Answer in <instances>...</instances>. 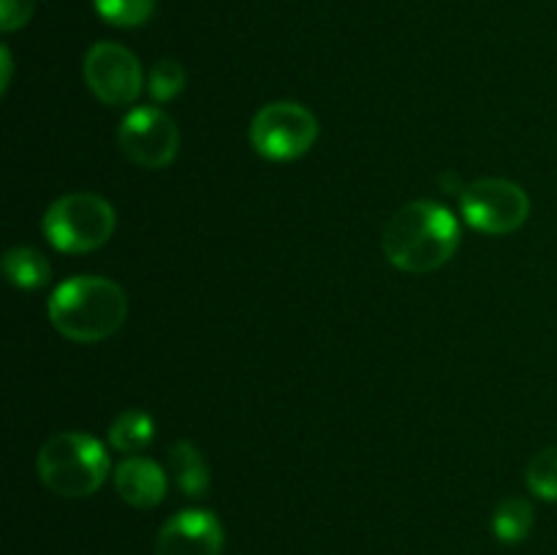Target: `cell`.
I'll use <instances>...</instances> for the list:
<instances>
[{
  "label": "cell",
  "mask_w": 557,
  "mask_h": 555,
  "mask_svg": "<svg viewBox=\"0 0 557 555\" xmlns=\"http://www.w3.org/2000/svg\"><path fill=\"white\" fill-rule=\"evenodd\" d=\"M460 245V223L435 201H411L392 215L384 232V254L397 270L428 275L441 270Z\"/></svg>",
  "instance_id": "6da1fadb"
},
{
  "label": "cell",
  "mask_w": 557,
  "mask_h": 555,
  "mask_svg": "<svg viewBox=\"0 0 557 555\" xmlns=\"http://www.w3.org/2000/svg\"><path fill=\"white\" fill-rule=\"evenodd\" d=\"M49 321L74 343H98L112 337L128 316V297L120 283L101 275H76L60 283L49 297Z\"/></svg>",
  "instance_id": "7a4b0ae2"
},
{
  "label": "cell",
  "mask_w": 557,
  "mask_h": 555,
  "mask_svg": "<svg viewBox=\"0 0 557 555\" xmlns=\"http://www.w3.org/2000/svg\"><path fill=\"white\" fill-rule=\"evenodd\" d=\"M36 471L44 488L63 498H87L109 477V455L98 439L76 430L54 433L44 441L36 457Z\"/></svg>",
  "instance_id": "3957f363"
},
{
  "label": "cell",
  "mask_w": 557,
  "mask_h": 555,
  "mask_svg": "<svg viewBox=\"0 0 557 555\" xmlns=\"http://www.w3.org/2000/svg\"><path fill=\"white\" fill-rule=\"evenodd\" d=\"M41 226L54 250L90 254L112 239L117 215L103 196L90 194V190H74L49 205Z\"/></svg>",
  "instance_id": "277c9868"
},
{
  "label": "cell",
  "mask_w": 557,
  "mask_h": 555,
  "mask_svg": "<svg viewBox=\"0 0 557 555\" xmlns=\"http://www.w3.org/2000/svg\"><path fill=\"white\" fill-rule=\"evenodd\" d=\"M319 139V120L294 101L267 103L250 120V145L267 161H297Z\"/></svg>",
  "instance_id": "5b68a950"
},
{
  "label": "cell",
  "mask_w": 557,
  "mask_h": 555,
  "mask_svg": "<svg viewBox=\"0 0 557 555\" xmlns=\"http://www.w3.org/2000/svg\"><path fill=\"white\" fill-rule=\"evenodd\" d=\"M466 221L484 234H511L531 215V199L511 180L484 177L460 190Z\"/></svg>",
  "instance_id": "8992f818"
},
{
  "label": "cell",
  "mask_w": 557,
  "mask_h": 555,
  "mask_svg": "<svg viewBox=\"0 0 557 555\" xmlns=\"http://www.w3.org/2000/svg\"><path fill=\"white\" fill-rule=\"evenodd\" d=\"M82 74L92 96L107 107H128L139 98L145 85L136 54L114 41H98L96 47L87 49Z\"/></svg>",
  "instance_id": "52a82bcc"
},
{
  "label": "cell",
  "mask_w": 557,
  "mask_h": 555,
  "mask_svg": "<svg viewBox=\"0 0 557 555\" xmlns=\"http://www.w3.org/2000/svg\"><path fill=\"white\" fill-rule=\"evenodd\" d=\"M120 147L136 166L163 169L177 158L180 131L163 109H131L120 125Z\"/></svg>",
  "instance_id": "ba28073f"
},
{
  "label": "cell",
  "mask_w": 557,
  "mask_h": 555,
  "mask_svg": "<svg viewBox=\"0 0 557 555\" xmlns=\"http://www.w3.org/2000/svg\"><path fill=\"white\" fill-rule=\"evenodd\" d=\"M156 555H221L223 526L212 511L185 509L169 517L156 536Z\"/></svg>",
  "instance_id": "9c48e42d"
},
{
  "label": "cell",
  "mask_w": 557,
  "mask_h": 555,
  "mask_svg": "<svg viewBox=\"0 0 557 555\" xmlns=\"http://www.w3.org/2000/svg\"><path fill=\"white\" fill-rule=\"evenodd\" d=\"M114 490L125 504L136 509H152L166 498V471L150 457L131 455L114 471Z\"/></svg>",
  "instance_id": "30bf717a"
},
{
  "label": "cell",
  "mask_w": 557,
  "mask_h": 555,
  "mask_svg": "<svg viewBox=\"0 0 557 555\" xmlns=\"http://www.w3.org/2000/svg\"><path fill=\"white\" fill-rule=\"evenodd\" d=\"M169 471H172L174 484L183 490L188 498H205L210 493V466L199 446L190 441H177L169 446Z\"/></svg>",
  "instance_id": "8fae6325"
},
{
  "label": "cell",
  "mask_w": 557,
  "mask_h": 555,
  "mask_svg": "<svg viewBox=\"0 0 557 555\" xmlns=\"http://www.w3.org/2000/svg\"><path fill=\"white\" fill-rule=\"evenodd\" d=\"M3 272L11 286L22 288V292L47 286L49 278H52V267H49L47 256L41 250L30 248V245H16V248L5 250Z\"/></svg>",
  "instance_id": "7c38bea8"
},
{
  "label": "cell",
  "mask_w": 557,
  "mask_h": 555,
  "mask_svg": "<svg viewBox=\"0 0 557 555\" xmlns=\"http://www.w3.org/2000/svg\"><path fill=\"white\" fill-rule=\"evenodd\" d=\"M152 435H156V422H152L150 414L141 411V408H128L109 428V444L117 452L134 455L150 444Z\"/></svg>",
  "instance_id": "4fadbf2b"
},
{
  "label": "cell",
  "mask_w": 557,
  "mask_h": 555,
  "mask_svg": "<svg viewBox=\"0 0 557 555\" xmlns=\"http://www.w3.org/2000/svg\"><path fill=\"white\" fill-rule=\"evenodd\" d=\"M533 528V506L525 498H506L493 515V533L506 544L528 539Z\"/></svg>",
  "instance_id": "5bb4252c"
},
{
  "label": "cell",
  "mask_w": 557,
  "mask_h": 555,
  "mask_svg": "<svg viewBox=\"0 0 557 555\" xmlns=\"http://www.w3.org/2000/svg\"><path fill=\"white\" fill-rule=\"evenodd\" d=\"M96 11L114 27H139L156 11V0H96Z\"/></svg>",
  "instance_id": "9a60e30c"
},
{
  "label": "cell",
  "mask_w": 557,
  "mask_h": 555,
  "mask_svg": "<svg viewBox=\"0 0 557 555\" xmlns=\"http://www.w3.org/2000/svg\"><path fill=\"white\" fill-rule=\"evenodd\" d=\"M528 488L544 501H557V446L539 452L528 466Z\"/></svg>",
  "instance_id": "2e32d148"
},
{
  "label": "cell",
  "mask_w": 557,
  "mask_h": 555,
  "mask_svg": "<svg viewBox=\"0 0 557 555\" xmlns=\"http://www.w3.org/2000/svg\"><path fill=\"white\" fill-rule=\"evenodd\" d=\"M185 82H188V76H185L183 65L172 58H163L152 65L147 90H150V96L156 98L158 103H163V101H172L174 96H180L185 87Z\"/></svg>",
  "instance_id": "e0dca14e"
},
{
  "label": "cell",
  "mask_w": 557,
  "mask_h": 555,
  "mask_svg": "<svg viewBox=\"0 0 557 555\" xmlns=\"http://www.w3.org/2000/svg\"><path fill=\"white\" fill-rule=\"evenodd\" d=\"M36 0H0V27L5 33H14L30 22Z\"/></svg>",
  "instance_id": "ac0fdd59"
},
{
  "label": "cell",
  "mask_w": 557,
  "mask_h": 555,
  "mask_svg": "<svg viewBox=\"0 0 557 555\" xmlns=\"http://www.w3.org/2000/svg\"><path fill=\"white\" fill-rule=\"evenodd\" d=\"M0 65H3V79H0V90H9L11 85V52L9 47H0Z\"/></svg>",
  "instance_id": "d6986e66"
}]
</instances>
